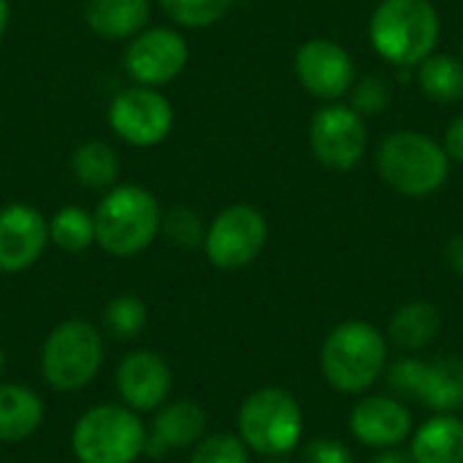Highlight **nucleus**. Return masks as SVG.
<instances>
[{
    "label": "nucleus",
    "instance_id": "nucleus-4",
    "mask_svg": "<svg viewBox=\"0 0 463 463\" xmlns=\"http://www.w3.org/2000/svg\"><path fill=\"white\" fill-rule=\"evenodd\" d=\"M71 450L79 463H136L146 450V426L125 404H98L76 420Z\"/></svg>",
    "mask_w": 463,
    "mask_h": 463
},
{
    "label": "nucleus",
    "instance_id": "nucleus-35",
    "mask_svg": "<svg viewBox=\"0 0 463 463\" xmlns=\"http://www.w3.org/2000/svg\"><path fill=\"white\" fill-rule=\"evenodd\" d=\"M8 22H11V5H8V0H0V41L8 30Z\"/></svg>",
    "mask_w": 463,
    "mask_h": 463
},
{
    "label": "nucleus",
    "instance_id": "nucleus-3",
    "mask_svg": "<svg viewBox=\"0 0 463 463\" xmlns=\"http://www.w3.org/2000/svg\"><path fill=\"white\" fill-rule=\"evenodd\" d=\"M380 176L407 198H426L445 187L450 176V157L442 144L418 130H396L383 138L377 149Z\"/></svg>",
    "mask_w": 463,
    "mask_h": 463
},
{
    "label": "nucleus",
    "instance_id": "nucleus-34",
    "mask_svg": "<svg viewBox=\"0 0 463 463\" xmlns=\"http://www.w3.org/2000/svg\"><path fill=\"white\" fill-rule=\"evenodd\" d=\"M372 463H415V461H412V453H402V450L385 448V453H383L380 458H374Z\"/></svg>",
    "mask_w": 463,
    "mask_h": 463
},
{
    "label": "nucleus",
    "instance_id": "nucleus-30",
    "mask_svg": "<svg viewBox=\"0 0 463 463\" xmlns=\"http://www.w3.org/2000/svg\"><path fill=\"white\" fill-rule=\"evenodd\" d=\"M426 366L423 361H415V358H404L399 364L391 366L388 372V385L402 393V396H415L420 399V388H423V380H426Z\"/></svg>",
    "mask_w": 463,
    "mask_h": 463
},
{
    "label": "nucleus",
    "instance_id": "nucleus-6",
    "mask_svg": "<svg viewBox=\"0 0 463 463\" xmlns=\"http://www.w3.org/2000/svg\"><path fill=\"white\" fill-rule=\"evenodd\" d=\"M388 358V345L369 323H342L323 345V374L342 393H361L380 377Z\"/></svg>",
    "mask_w": 463,
    "mask_h": 463
},
{
    "label": "nucleus",
    "instance_id": "nucleus-19",
    "mask_svg": "<svg viewBox=\"0 0 463 463\" xmlns=\"http://www.w3.org/2000/svg\"><path fill=\"white\" fill-rule=\"evenodd\" d=\"M415 463H463V423L453 415H439L423 423L412 439Z\"/></svg>",
    "mask_w": 463,
    "mask_h": 463
},
{
    "label": "nucleus",
    "instance_id": "nucleus-8",
    "mask_svg": "<svg viewBox=\"0 0 463 463\" xmlns=\"http://www.w3.org/2000/svg\"><path fill=\"white\" fill-rule=\"evenodd\" d=\"M266 239L269 222L263 212L250 203H233L206 225L203 252L212 266L222 271H239L263 252Z\"/></svg>",
    "mask_w": 463,
    "mask_h": 463
},
{
    "label": "nucleus",
    "instance_id": "nucleus-25",
    "mask_svg": "<svg viewBox=\"0 0 463 463\" xmlns=\"http://www.w3.org/2000/svg\"><path fill=\"white\" fill-rule=\"evenodd\" d=\"M149 309L136 293H119L103 307V331L117 342H130L144 334Z\"/></svg>",
    "mask_w": 463,
    "mask_h": 463
},
{
    "label": "nucleus",
    "instance_id": "nucleus-13",
    "mask_svg": "<svg viewBox=\"0 0 463 463\" xmlns=\"http://www.w3.org/2000/svg\"><path fill=\"white\" fill-rule=\"evenodd\" d=\"M114 383L125 407L133 412H155L171 399L174 372L160 353L133 350L119 361Z\"/></svg>",
    "mask_w": 463,
    "mask_h": 463
},
{
    "label": "nucleus",
    "instance_id": "nucleus-21",
    "mask_svg": "<svg viewBox=\"0 0 463 463\" xmlns=\"http://www.w3.org/2000/svg\"><path fill=\"white\" fill-rule=\"evenodd\" d=\"M439 328H442V317L437 307L429 301H412L396 309L391 320V339L404 350H420L434 342Z\"/></svg>",
    "mask_w": 463,
    "mask_h": 463
},
{
    "label": "nucleus",
    "instance_id": "nucleus-32",
    "mask_svg": "<svg viewBox=\"0 0 463 463\" xmlns=\"http://www.w3.org/2000/svg\"><path fill=\"white\" fill-rule=\"evenodd\" d=\"M445 155L450 157V160H456V163H463V114L461 117H456L450 125H448V130H445Z\"/></svg>",
    "mask_w": 463,
    "mask_h": 463
},
{
    "label": "nucleus",
    "instance_id": "nucleus-18",
    "mask_svg": "<svg viewBox=\"0 0 463 463\" xmlns=\"http://www.w3.org/2000/svg\"><path fill=\"white\" fill-rule=\"evenodd\" d=\"M43 423V402L35 391L16 383H0V442H22Z\"/></svg>",
    "mask_w": 463,
    "mask_h": 463
},
{
    "label": "nucleus",
    "instance_id": "nucleus-12",
    "mask_svg": "<svg viewBox=\"0 0 463 463\" xmlns=\"http://www.w3.org/2000/svg\"><path fill=\"white\" fill-rule=\"evenodd\" d=\"M296 76L301 87L320 98V100H336L350 92L355 81L353 57L347 49L331 38H309L296 52Z\"/></svg>",
    "mask_w": 463,
    "mask_h": 463
},
{
    "label": "nucleus",
    "instance_id": "nucleus-36",
    "mask_svg": "<svg viewBox=\"0 0 463 463\" xmlns=\"http://www.w3.org/2000/svg\"><path fill=\"white\" fill-rule=\"evenodd\" d=\"M269 463H293V461H288L285 456H274V458H269Z\"/></svg>",
    "mask_w": 463,
    "mask_h": 463
},
{
    "label": "nucleus",
    "instance_id": "nucleus-20",
    "mask_svg": "<svg viewBox=\"0 0 463 463\" xmlns=\"http://www.w3.org/2000/svg\"><path fill=\"white\" fill-rule=\"evenodd\" d=\"M71 174L81 187L109 190L119 179V155L100 138L81 141L71 152Z\"/></svg>",
    "mask_w": 463,
    "mask_h": 463
},
{
    "label": "nucleus",
    "instance_id": "nucleus-14",
    "mask_svg": "<svg viewBox=\"0 0 463 463\" xmlns=\"http://www.w3.org/2000/svg\"><path fill=\"white\" fill-rule=\"evenodd\" d=\"M49 247V220L30 203L0 209V271L19 274L35 266Z\"/></svg>",
    "mask_w": 463,
    "mask_h": 463
},
{
    "label": "nucleus",
    "instance_id": "nucleus-28",
    "mask_svg": "<svg viewBox=\"0 0 463 463\" xmlns=\"http://www.w3.org/2000/svg\"><path fill=\"white\" fill-rule=\"evenodd\" d=\"M187 463H250L247 445L233 434H214L195 445Z\"/></svg>",
    "mask_w": 463,
    "mask_h": 463
},
{
    "label": "nucleus",
    "instance_id": "nucleus-33",
    "mask_svg": "<svg viewBox=\"0 0 463 463\" xmlns=\"http://www.w3.org/2000/svg\"><path fill=\"white\" fill-rule=\"evenodd\" d=\"M448 260L456 269V274L463 277V233L450 239V244H448Z\"/></svg>",
    "mask_w": 463,
    "mask_h": 463
},
{
    "label": "nucleus",
    "instance_id": "nucleus-15",
    "mask_svg": "<svg viewBox=\"0 0 463 463\" xmlns=\"http://www.w3.org/2000/svg\"><path fill=\"white\" fill-rule=\"evenodd\" d=\"M152 429L146 431V450L144 456L160 458L171 450H187L203 439L206 412L201 404L190 399H168L163 407L155 410Z\"/></svg>",
    "mask_w": 463,
    "mask_h": 463
},
{
    "label": "nucleus",
    "instance_id": "nucleus-26",
    "mask_svg": "<svg viewBox=\"0 0 463 463\" xmlns=\"http://www.w3.org/2000/svg\"><path fill=\"white\" fill-rule=\"evenodd\" d=\"M233 0H160L165 16L187 30H203L217 24Z\"/></svg>",
    "mask_w": 463,
    "mask_h": 463
},
{
    "label": "nucleus",
    "instance_id": "nucleus-1",
    "mask_svg": "<svg viewBox=\"0 0 463 463\" xmlns=\"http://www.w3.org/2000/svg\"><path fill=\"white\" fill-rule=\"evenodd\" d=\"M95 217V244L111 258H136L160 236L163 209L152 190L141 184H114L100 198Z\"/></svg>",
    "mask_w": 463,
    "mask_h": 463
},
{
    "label": "nucleus",
    "instance_id": "nucleus-38",
    "mask_svg": "<svg viewBox=\"0 0 463 463\" xmlns=\"http://www.w3.org/2000/svg\"><path fill=\"white\" fill-rule=\"evenodd\" d=\"M461 54H463V43H461Z\"/></svg>",
    "mask_w": 463,
    "mask_h": 463
},
{
    "label": "nucleus",
    "instance_id": "nucleus-16",
    "mask_svg": "<svg viewBox=\"0 0 463 463\" xmlns=\"http://www.w3.org/2000/svg\"><path fill=\"white\" fill-rule=\"evenodd\" d=\"M350 431L366 448H396L410 437L412 415L402 402L374 396L355 404L350 415Z\"/></svg>",
    "mask_w": 463,
    "mask_h": 463
},
{
    "label": "nucleus",
    "instance_id": "nucleus-17",
    "mask_svg": "<svg viewBox=\"0 0 463 463\" xmlns=\"http://www.w3.org/2000/svg\"><path fill=\"white\" fill-rule=\"evenodd\" d=\"M149 0H87L84 22L106 41H130L149 24Z\"/></svg>",
    "mask_w": 463,
    "mask_h": 463
},
{
    "label": "nucleus",
    "instance_id": "nucleus-31",
    "mask_svg": "<svg viewBox=\"0 0 463 463\" xmlns=\"http://www.w3.org/2000/svg\"><path fill=\"white\" fill-rule=\"evenodd\" d=\"M301 463H353V453L339 439H315L304 448Z\"/></svg>",
    "mask_w": 463,
    "mask_h": 463
},
{
    "label": "nucleus",
    "instance_id": "nucleus-5",
    "mask_svg": "<svg viewBox=\"0 0 463 463\" xmlns=\"http://www.w3.org/2000/svg\"><path fill=\"white\" fill-rule=\"evenodd\" d=\"M103 366V331L87 320H62L41 345V374L49 388L73 393L87 388Z\"/></svg>",
    "mask_w": 463,
    "mask_h": 463
},
{
    "label": "nucleus",
    "instance_id": "nucleus-37",
    "mask_svg": "<svg viewBox=\"0 0 463 463\" xmlns=\"http://www.w3.org/2000/svg\"><path fill=\"white\" fill-rule=\"evenodd\" d=\"M3 369H5V353L0 350V374H3Z\"/></svg>",
    "mask_w": 463,
    "mask_h": 463
},
{
    "label": "nucleus",
    "instance_id": "nucleus-7",
    "mask_svg": "<svg viewBox=\"0 0 463 463\" xmlns=\"http://www.w3.org/2000/svg\"><path fill=\"white\" fill-rule=\"evenodd\" d=\"M304 434V415L298 402L282 388H260L244 399L239 410V439L247 450L266 458L288 456Z\"/></svg>",
    "mask_w": 463,
    "mask_h": 463
},
{
    "label": "nucleus",
    "instance_id": "nucleus-2",
    "mask_svg": "<svg viewBox=\"0 0 463 463\" xmlns=\"http://www.w3.org/2000/svg\"><path fill=\"white\" fill-rule=\"evenodd\" d=\"M369 41L393 65H420L439 41V14L431 0H383L372 14Z\"/></svg>",
    "mask_w": 463,
    "mask_h": 463
},
{
    "label": "nucleus",
    "instance_id": "nucleus-9",
    "mask_svg": "<svg viewBox=\"0 0 463 463\" xmlns=\"http://www.w3.org/2000/svg\"><path fill=\"white\" fill-rule=\"evenodd\" d=\"M109 128L130 146L146 149L165 141L174 130V106L157 87H128L117 92L106 111Z\"/></svg>",
    "mask_w": 463,
    "mask_h": 463
},
{
    "label": "nucleus",
    "instance_id": "nucleus-23",
    "mask_svg": "<svg viewBox=\"0 0 463 463\" xmlns=\"http://www.w3.org/2000/svg\"><path fill=\"white\" fill-rule=\"evenodd\" d=\"M418 84L437 103H458L463 98V60L450 54H429L418 65Z\"/></svg>",
    "mask_w": 463,
    "mask_h": 463
},
{
    "label": "nucleus",
    "instance_id": "nucleus-11",
    "mask_svg": "<svg viewBox=\"0 0 463 463\" xmlns=\"http://www.w3.org/2000/svg\"><path fill=\"white\" fill-rule=\"evenodd\" d=\"M309 146L326 168L350 171L366 152L364 117L345 103L323 106L309 122Z\"/></svg>",
    "mask_w": 463,
    "mask_h": 463
},
{
    "label": "nucleus",
    "instance_id": "nucleus-10",
    "mask_svg": "<svg viewBox=\"0 0 463 463\" xmlns=\"http://www.w3.org/2000/svg\"><path fill=\"white\" fill-rule=\"evenodd\" d=\"M190 60L184 35L174 27H144L125 46L122 62L128 76L141 87H163L174 81Z\"/></svg>",
    "mask_w": 463,
    "mask_h": 463
},
{
    "label": "nucleus",
    "instance_id": "nucleus-27",
    "mask_svg": "<svg viewBox=\"0 0 463 463\" xmlns=\"http://www.w3.org/2000/svg\"><path fill=\"white\" fill-rule=\"evenodd\" d=\"M391 106V87L383 76L369 73L353 81L350 87V109H355L361 117H374L383 114Z\"/></svg>",
    "mask_w": 463,
    "mask_h": 463
},
{
    "label": "nucleus",
    "instance_id": "nucleus-24",
    "mask_svg": "<svg viewBox=\"0 0 463 463\" xmlns=\"http://www.w3.org/2000/svg\"><path fill=\"white\" fill-rule=\"evenodd\" d=\"M49 244L68 255H79L95 244V217L81 206H62L49 217Z\"/></svg>",
    "mask_w": 463,
    "mask_h": 463
},
{
    "label": "nucleus",
    "instance_id": "nucleus-29",
    "mask_svg": "<svg viewBox=\"0 0 463 463\" xmlns=\"http://www.w3.org/2000/svg\"><path fill=\"white\" fill-rule=\"evenodd\" d=\"M160 233H165L174 244L184 247V250H193L198 244H203V222L198 220L195 212L184 209V206H176L171 209L168 214H163V222H160Z\"/></svg>",
    "mask_w": 463,
    "mask_h": 463
},
{
    "label": "nucleus",
    "instance_id": "nucleus-22",
    "mask_svg": "<svg viewBox=\"0 0 463 463\" xmlns=\"http://www.w3.org/2000/svg\"><path fill=\"white\" fill-rule=\"evenodd\" d=\"M420 399L442 412L450 415L463 407V364L461 361H437L426 366V380L420 388Z\"/></svg>",
    "mask_w": 463,
    "mask_h": 463
}]
</instances>
